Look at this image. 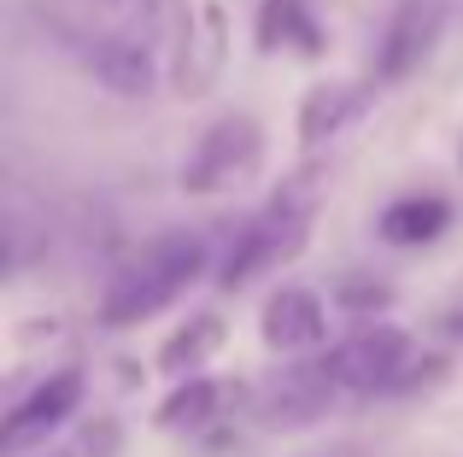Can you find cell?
<instances>
[{
	"instance_id": "cell-1",
	"label": "cell",
	"mask_w": 463,
	"mask_h": 457,
	"mask_svg": "<svg viewBox=\"0 0 463 457\" xmlns=\"http://www.w3.org/2000/svg\"><path fill=\"white\" fill-rule=\"evenodd\" d=\"M205 270H212V247L200 235H188V228L153 235L141 252H129L118 264V275L106 282L94 317H100V329H141L147 317L176 305L188 287H200Z\"/></svg>"
},
{
	"instance_id": "cell-2",
	"label": "cell",
	"mask_w": 463,
	"mask_h": 457,
	"mask_svg": "<svg viewBox=\"0 0 463 457\" xmlns=\"http://www.w3.org/2000/svg\"><path fill=\"white\" fill-rule=\"evenodd\" d=\"M311 223H317V200L299 182L282 188V194H270V206L241 228V235L229 240V252L217 258V270H212L217 287H223V294H241V287H252L259 275L294 264L311 240Z\"/></svg>"
},
{
	"instance_id": "cell-3",
	"label": "cell",
	"mask_w": 463,
	"mask_h": 457,
	"mask_svg": "<svg viewBox=\"0 0 463 457\" xmlns=\"http://www.w3.org/2000/svg\"><path fill=\"white\" fill-rule=\"evenodd\" d=\"M323 369L340 381V393H358V399H393L399 376L417 364V340H411L399 322L387 317H370L358 329H346L340 340H328L323 352Z\"/></svg>"
},
{
	"instance_id": "cell-4",
	"label": "cell",
	"mask_w": 463,
	"mask_h": 457,
	"mask_svg": "<svg viewBox=\"0 0 463 457\" xmlns=\"http://www.w3.org/2000/svg\"><path fill=\"white\" fill-rule=\"evenodd\" d=\"M259 171H264V124L252 112H229L188 147L176 182L194 200H223L235 188H247Z\"/></svg>"
},
{
	"instance_id": "cell-5",
	"label": "cell",
	"mask_w": 463,
	"mask_h": 457,
	"mask_svg": "<svg viewBox=\"0 0 463 457\" xmlns=\"http://www.w3.org/2000/svg\"><path fill=\"white\" fill-rule=\"evenodd\" d=\"M340 405V381L323 369V358H282V369L264 381H252L247 411L264 428H311Z\"/></svg>"
},
{
	"instance_id": "cell-6",
	"label": "cell",
	"mask_w": 463,
	"mask_h": 457,
	"mask_svg": "<svg viewBox=\"0 0 463 457\" xmlns=\"http://www.w3.org/2000/svg\"><path fill=\"white\" fill-rule=\"evenodd\" d=\"M82 387H89V376H82L77 364H65V369H53V376H42L24 399H12L6 423H0V457H30L35 446H47V440L77 416Z\"/></svg>"
},
{
	"instance_id": "cell-7",
	"label": "cell",
	"mask_w": 463,
	"mask_h": 457,
	"mask_svg": "<svg viewBox=\"0 0 463 457\" xmlns=\"http://www.w3.org/2000/svg\"><path fill=\"white\" fill-rule=\"evenodd\" d=\"M446 35V0H399L387 18L382 47H375V82H405L422 70V59L440 47Z\"/></svg>"
},
{
	"instance_id": "cell-8",
	"label": "cell",
	"mask_w": 463,
	"mask_h": 457,
	"mask_svg": "<svg viewBox=\"0 0 463 457\" xmlns=\"http://www.w3.org/2000/svg\"><path fill=\"white\" fill-rule=\"evenodd\" d=\"M247 399H252V381L188 376V381H176V387L158 399L153 428H165V434H205V428H217L229 411H241Z\"/></svg>"
},
{
	"instance_id": "cell-9",
	"label": "cell",
	"mask_w": 463,
	"mask_h": 457,
	"mask_svg": "<svg viewBox=\"0 0 463 457\" xmlns=\"http://www.w3.org/2000/svg\"><path fill=\"white\" fill-rule=\"evenodd\" d=\"M259 334L276 358H311L328 346V305L311 287H276L259 311Z\"/></svg>"
},
{
	"instance_id": "cell-10",
	"label": "cell",
	"mask_w": 463,
	"mask_h": 457,
	"mask_svg": "<svg viewBox=\"0 0 463 457\" xmlns=\"http://www.w3.org/2000/svg\"><path fill=\"white\" fill-rule=\"evenodd\" d=\"M223 59H229V18H223L217 0H205L200 18H194V35L176 47V59H170V89H176L182 100L212 94V82L223 77Z\"/></svg>"
},
{
	"instance_id": "cell-11",
	"label": "cell",
	"mask_w": 463,
	"mask_h": 457,
	"mask_svg": "<svg viewBox=\"0 0 463 457\" xmlns=\"http://www.w3.org/2000/svg\"><path fill=\"white\" fill-rule=\"evenodd\" d=\"M375 100V82H317L299 100V147H328L335 135H346Z\"/></svg>"
},
{
	"instance_id": "cell-12",
	"label": "cell",
	"mask_w": 463,
	"mask_h": 457,
	"mask_svg": "<svg viewBox=\"0 0 463 457\" xmlns=\"http://www.w3.org/2000/svg\"><path fill=\"white\" fill-rule=\"evenodd\" d=\"M77 53H82V65H89V77L106 82L112 94H124V100H141V94L153 89V53L136 47V42H124V35H94Z\"/></svg>"
},
{
	"instance_id": "cell-13",
	"label": "cell",
	"mask_w": 463,
	"mask_h": 457,
	"mask_svg": "<svg viewBox=\"0 0 463 457\" xmlns=\"http://www.w3.org/2000/svg\"><path fill=\"white\" fill-rule=\"evenodd\" d=\"M223 340H229V322L217 317V311H194V317L158 346V369H165L170 381H188V376H200V369L223 352Z\"/></svg>"
},
{
	"instance_id": "cell-14",
	"label": "cell",
	"mask_w": 463,
	"mask_h": 457,
	"mask_svg": "<svg viewBox=\"0 0 463 457\" xmlns=\"http://www.w3.org/2000/svg\"><path fill=\"white\" fill-rule=\"evenodd\" d=\"M446 228H452V206H446L440 194H399L393 206L375 218V235H382L387 247H429Z\"/></svg>"
},
{
	"instance_id": "cell-15",
	"label": "cell",
	"mask_w": 463,
	"mask_h": 457,
	"mask_svg": "<svg viewBox=\"0 0 463 457\" xmlns=\"http://www.w3.org/2000/svg\"><path fill=\"white\" fill-rule=\"evenodd\" d=\"M282 47H294L306 59L328 47L323 23L311 18V0H264L259 6V53H282Z\"/></svg>"
},
{
	"instance_id": "cell-16",
	"label": "cell",
	"mask_w": 463,
	"mask_h": 457,
	"mask_svg": "<svg viewBox=\"0 0 463 457\" xmlns=\"http://www.w3.org/2000/svg\"><path fill=\"white\" fill-rule=\"evenodd\" d=\"M141 12H147L153 42L165 47V59H176V47L194 35V18H200V12H194L188 0H141Z\"/></svg>"
},
{
	"instance_id": "cell-17",
	"label": "cell",
	"mask_w": 463,
	"mask_h": 457,
	"mask_svg": "<svg viewBox=\"0 0 463 457\" xmlns=\"http://www.w3.org/2000/svg\"><path fill=\"white\" fill-rule=\"evenodd\" d=\"M335 305L352 311V317H382V311L393 305V287H387L382 275H340L335 282Z\"/></svg>"
},
{
	"instance_id": "cell-18",
	"label": "cell",
	"mask_w": 463,
	"mask_h": 457,
	"mask_svg": "<svg viewBox=\"0 0 463 457\" xmlns=\"http://www.w3.org/2000/svg\"><path fill=\"white\" fill-rule=\"evenodd\" d=\"M82 457H118V423H89L82 428Z\"/></svg>"
},
{
	"instance_id": "cell-19",
	"label": "cell",
	"mask_w": 463,
	"mask_h": 457,
	"mask_svg": "<svg viewBox=\"0 0 463 457\" xmlns=\"http://www.w3.org/2000/svg\"><path fill=\"white\" fill-rule=\"evenodd\" d=\"M42 457H82V452H59V446H53V452H42Z\"/></svg>"
}]
</instances>
